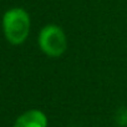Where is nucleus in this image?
Here are the masks:
<instances>
[{"mask_svg":"<svg viewBox=\"0 0 127 127\" xmlns=\"http://www.w3.org/2000/svg\"><path fill=\"white\" fill-rule=\"evenodd\" d=\"M116 123L125 127L127 126V107H121L117 110L116 113Z\"/></svg>","mask_w":127,"mask_h":127,"instance_id":"20e7f679","label":"nucleus"},{"mask_svg":"<svg viewBox=\"0 0 127 127\" xmlns=\"http://www.w3.org/2000/svg\"><path fill=\"white\" fill-rule=\"evenodd\" d=\"M5 37L13 45L23 44L30 32V16L21 8H13L3 16Z\"/></svg>","mask_w":127,"mask_h":127,"instance_id":"f257e3e1","label":"nucleus"},{"mask_svg":"<svg viewBox=\"0 0 127 127\" xmlns=\"http://www.w3.org/2000/svg\"><path fill=\"white\" fill-rule=\"evenodd\" d=\"M47 117L39 110H29L20 115L15 121L14 127H46Z\"/></svg>","mask_w":127,"mask_h":127,"instance_id":"7ed1b4c3","label":"nucleus"},{"mask_svg":"<svg viewBox=\"0 0 127 127\" xmlns=\"http://www.w3.org/2000/svg\"><path fill=\"white\" fill-rule=\"evenodd\" d=\"M39 46L47 56L59 57L67 49V39L60 26L50 24L41 29L39 34Z\"/></svg>","mask_w":127,"mask_h":127,"instance_id":"f03ea898","label":"nucleus"}]
</instances>
